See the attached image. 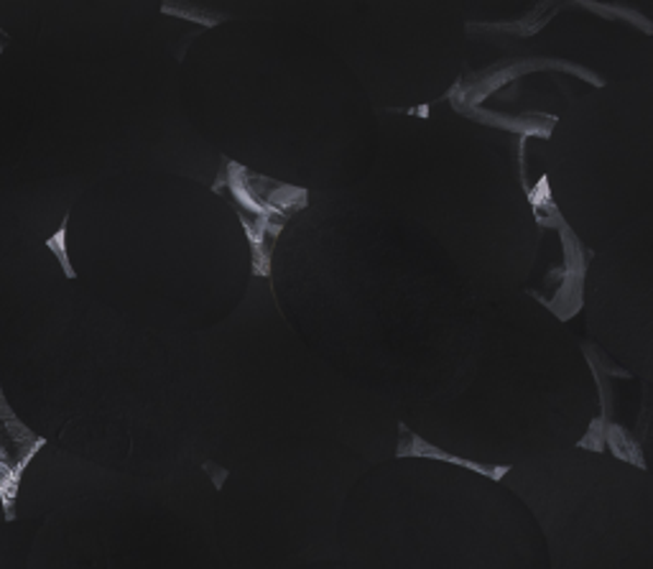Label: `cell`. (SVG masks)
I'll return each instance as SVG.
<instances>
[{
    "label": "cell",
    "instance_id": "6da1fadb",
    "mask_svg": "<svg viewBox=\"0 0 653 569\" xmlns=\"http://www.w3.org/2000/svg\"><path fill=\"white\" fill-rule=\"evenodd\" d=\"M44 447V439L34 437L24 424L16 419L0 393V500H3L5 515L13 519V503L24 473L26 462Z\"/></svg>",
    "mask_w": 653,
    "mask_h": 569
}]
</instances>
